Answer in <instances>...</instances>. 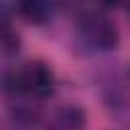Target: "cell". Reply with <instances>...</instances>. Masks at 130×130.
<instances>
[{"label":"cell","instance_id":"obj_6","mask_svg":"<svg viewBox=\"0 0 130 130\" xmlns=\"http://www.w3.org/2000/svg\"><path fill=\"white\" fill-rule=\"evenodd\" d=\"M102 6H106V8H118L120 4H122V0H98Z\"/></svg>","mask_w":130,"mask_h":130},{"label":"cell","instance_id":"obj_2","mask_svg":"<svg viewBox=\"0 0 130 130\" xmlns=\"http://www.w3.org/2000/svg\"><path fill=\"white\" fill-rule=\"evenodd\" d=\"M77 30L95 49L108 51V49H114L118 45V28H116V24L110 22L102 14H95V12L83 14L79 18V22H77Z\"/></svg>","mask_w":130,"mask_h":130},{"label":"cell","instance_id":"obj_4","mask_svg":"<svg viewBox=\"0 0 130 130\" xmlns=\"http://www.w3.org/2000/svg\"><path fill=\"white\" fill-rule=\"evenodd\" d=\"M16 8L18 14L30 24H41L49 16L47 0H16Z\"/></svg>","mask_w":130,"mask_h":130},{"label":"cell","instance_id":"obj_5","mask_svg":"<svg viewBox=\"0 0 130 130\" xmlns=\"http://www.w3.org/2000/svg\"><path fill=\"white\" fill-rule=\"evenodd\" d=\"M18 45H20V41H18L16 32H14L8 24H0V49H2L4 53L12 55V53L18 51Z\"/></svg>","mask_w":130,"mask_h":130},{"label":"cell","instance_id":"obj_3","mask_svg":"<svg viewBox=\"0 0 130 130\" xmlns=\"http://www.w3.org/2000/svg\"><path fill=\"white\" fill-rule=\"evenodd\" d=\"M83 124H85V114L77 106H61L53 118L55 130H81Z\"/></svg>","mask_w":130,"mask_h":130},{"label":"cell","instance_id":"obj_1","mask_svg":"<svg viewBox=\"0 0 130 130\" xmlns=\"http://www.w3.org/2000/svg\"><path fill=\"white\" fill-rule=\"evenodd\" d=\"M53 73L43 63H28L22 69L14 71L8 77V87L16 93H28V95H49L53 91Z\"/></svg>","mask_w":130,"mask_h":130}]
</instances>
